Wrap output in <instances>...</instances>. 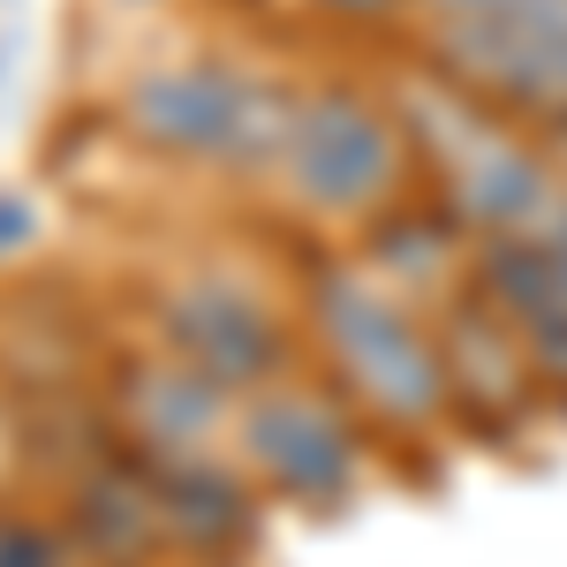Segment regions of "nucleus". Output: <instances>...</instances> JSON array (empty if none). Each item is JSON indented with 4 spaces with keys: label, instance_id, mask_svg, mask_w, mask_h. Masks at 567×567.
I'll list each match as a JSON object with an SVG mask.
<instances>
[{
    "label": "nucleus",
    "instance_id": "f257e3e1",
    "mask_svg": "<svg viewBox=\"0 0 567 567\" xmlns=\"http://www.w3.org/2000/svg\"><path fill=\"white\" fill-rule=\"evenodd\" d=\"M296 318H303V349L318 355V371L349 393V409L371 424L386 454L424 462V454L462 446L432 303H416L363 258H318L303 272Z\"/></svg>",
    "mask_w": 567,
    "mask_h": 567
},
{
    "label": "nucleus",
    "instance_id": "f03ea898",
    "mask_svg": "<svg viewBox=\"0 0 567 567\" xmlns=\"http://www.w3.org/2000/svg\"><path fill=\"white\" fill-rule=\"evenodd\" d=\"M393 106H401L409 144H416L424 197H439L446 213L462 219L470 243L537 235L545 219L560 213L567 167L553 152V136H537L529 122L470 99L462 84L432 76L424 61L409 69V84H393Z\"/></svg>",
    "mask_w": 567,
    "mask_h": 567
},
{
    "label": "nucleus",
    "instance_id": "7ed1b4c3",
    "mask_svg": "<svg viewBox=\"0 0 567 567\" xmlns=\"http://www.w3.org/2000/svg\"><path fill=\"white\" fill-rule=\"evenodd\" d=\"M265 182L288 197L296 219L333 227V235H371L424 189L393 91L355 84V76L296 84V114H288V136Z\"/></svg>",
    "mask_w": 567,
    "mask_h": 567
},
{
    "label": "nucleus",
    "instance_id": "20e7f679",
    "mask_svg": "<svg viewBox=\"0 0 567 567\" xmlns=\"http://www.w3.org/2000/svg\"><path fill=\"white\" fill-rule=\"evenodd\" d=\"M227 439H235V462L250 470V484L265 492V507L303 515V523H341L386 454L318 363H296L288 379L243 393Z\"/></svg>",
    "mask_w": 567,
    "mask_h": 567
},
{
    "label": "nucleus",
    "instance_id": "39448f33",
    "mask_svg": "<svg viewBox=\"0 0 567 567\" xmlns=\"http://www.w3.org/2000/svg\"><path fill=\"white\" fill-rule=\"evenodd\" d=\"M424 69L567 144V0H416Z\"/></svg>",
    "mask_w": 567,
    "mask_h": 567
},
{
    "label": "nucleus",
    "instance_id": "423d86ee",
    "mask_svg": "<svg viewBox=\"0 0 567 567\" xmlns=\"http://www.w3.org/2000/svg\"><path fill=\"white\" fill-rule=\"evenodd\" d=\"M296 114V84H272L227 53L159 61L122 91V130L182 167H227V175H272V152Z\"/></svg>",
    "mask_w": 567,
    "mask_h": 567
},
{
    "label": "nucleus",
    "instance_id": "0eeeda50",
    "mask_svg": "<svg viewBox=\"0 0 567 567\" xmlns=\"http://www.w3.org/2000/svg\"><path fill=\"white\" fill-rule=\"evenodd\" d=\"M152 318H159V349L197 379H213L227 401L288 379L303 355V318L235 272H182Z\"/></svg>",
    "mask_w": 567,
    "mask_h": 567
},
{
    "label": "nucleus",
    "instance_id": "6e6552de",
    "mask_svg": "<svg viewBox=\"0 0 567 567\" xmlns=\"http://www.w3.org/2000/svg\"><path fill=\"white\" fill-rule=\"evenodd\" d=\"M439 318V355H446V393H454V432L462 439H523L537 424L567 416L545 371L529 363L523 333L477 296V280H462L446 303H432Z\"/></svg>",
    "mask_w": 567,
    "mask_h": 567
},
{
    "label": "nucleus",
    "instance_id": "1a4fd4ad",
    "mask_svg": "<svg viewBox=\"0 0 567 567\" xmlns=\"http://www.w3.org/2000/svg\"><path fill=\"white\" fill-rule=\"evenodd\" d=\"M144 462V454H136ZM152 507L167 529V553L189 567H243L265 545V492L243 462L227 454H189V462H144Z\"/></svg>",
    "mask_w": 567,
    "mask_h": 567
},
{
    "label": "nucleus",
    "instance_id": "9d476101",
    "mask_svg": "<svg viewBox=\"0 0 567 567\" xmlns=\"http://www.w3.org/2000/svg\"><path fill=\"white\" fill-rule=\"evenodd\" d=\"M114 424L144 462H189V454H219V439L235 432V401L159 349L114 371Z\"/></svg>",
    "mask_w": 567,
    "mask_h": 567
},
{
    "label": "nucleus",
    "instance_id": "9b49d317",
    "mask_svg": "<svg viewBox=\"0 0 567 567\" xmlns=\"http://www.w3.org/2000/svg\"><path fill=\"white\" fill-rule=\"evenodd\" d=\"M0 567H76L69 529L39 523V515H23V507H0Z\"/></svg>",
    "mask_w": 567,
    "mask_h": 567
},
{
    "label": "nucleus",
    "instance_id": "f8f14e48",
    "mask_svg": "<svg viewBox=\"0 0 567 567\" xmlns=\"http://www.w3.org/2000/svg\"><path fill=\"white\" fill-rule=\"evenodd\" d=\"M310 16H326V23H341V31H409V16H416V0H303Z\"/></svg>",
    "mask_w": 567,
    "mask_h": 567
},
{
    "label": "nucleus",
    "instance_id": "ddd939ff",
    "mask_svg": "<svg viewBox=\"0 0 567 567\" xmlns=\"http://www.w3.org/2000/svg\"><path fill=\"white\" fill-rule=\"evenodd\" d=\"M529 250L545 258V272H553V288L567 296V197H560V213H553L545 227H537V235H529Z\"/></svg>",
    "mask_w": 567,
    "mask_h": 567
},
{
    "label": "nucleus",
    "instance_id": "4468645a",
    "mask_svg": "<svg viewBox=\"0 0 567 567\" xmlns=\"http://www.w3.org/2000/svg\"><path fill=\"white\" fill-rule=\"evenodd\" d=\"M31 227V213H23V197H0V235H23ZM8 250V243H0Z\"/></svg>",
    "mask_w": 567,
    "mask_h": 567
},
{
    "label": "nucleus",
    "instance_id": "2eb2a0df",
    "mask_svg": "<svg viewBox=\"0 0 567 567\" xmlns=\"http://www.w3.org/2000/svg\"><path fill=\"white\" fill-rule=\"evenodd\" d=\"M553 152H560V167H567V144H553Z\"/></svg>",
    "mask_w": 567,
    "mask_h": 567
}]
</instances>
